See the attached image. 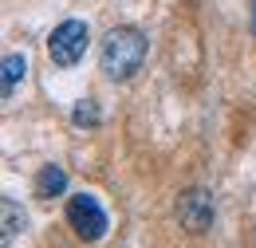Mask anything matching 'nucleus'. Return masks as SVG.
Instances as JSON below:
<instances>
[{
  "mask_svg": "<svg viewBox=\"0 0 256 248\" xmlns=\"http://www.w3.org/2000/svg\"><path fill=\"white\" fill-rule=\"evenodd\" d=\"M98 63H102L106 79H114V83L134 79L146 63V36L138 28H110L98 48Z\"/></svg>",
  "mask_w": 256,
  "mask_h": 248,
  "instance_id": "obj_1",
  "label": "nucleus"
},
{
  "mask_svg": "<svg viewBox=\"0 0 256 248\" xmlns=\"http://www.w3.org/2000/svg\"><path fill=\"white\" fill-rule=\"evenodd\" d=\"M67 224L83 240H102L106 228H110V217L98 205V197H91V193H71V201H67Z\"/></svg>",
  "mask_w": 256,
  "mask_h": 248,
  "instance_id": "obj_2",
  "label": "nucleus"
},
{
  "mask_svg": "<svg viewBox=\"0 0 256 248\" xmlns=\"http://www.w3.org/2000/svg\"><path fill=\"white\" fill-rule=\"evenodd\" d=\"M87 40H91V32H87L83 20H64L48 36V56H52L56 67H75L87 56Z\"/></svg>",
  "mask_w": 256,
  "mask_h": 248,
  "instance_id": "obj_3",
  "label": "nucleus"
},
{
  "mask_svg": "<svg viewBox=\"0 0 256 248\" xmlns=\"http://www.w3.org/2000/svg\"><path fill=\"white\" fill-rule=\"evenodd\" d=\"M213 217H217V205H213V193L209 189H186L178 197V220H182V228H190L193 236L209 232Z\"/></svg>",
  "mask_w": 256,
  "mask_h": 248,
  "instance_id": "obj_4",
  "label": "nucleus"
},
{
  "mask_svg": "<svg viewBox=\"0 0 256 248\" xmlns=\"http://www.w3.org/2000/svg\"><path fill=\"white\" fill-rule=\"evenodd\" d=\"M64 189H67V170L64 166H44V170L36 174V197H40V201L60 197Z\"/></svg>",
  "mask_w": 256,
  "mask_h": 248,
  "instance_id": "obj_5",
  "label": "nucleus"
},
{
  "mask_svg": "<svg viewBox=\"0 0 256 248\" xmlns=\"http://www.w3.org/2000/svg\"><path fill=\"white\" fill-rule=\"evenodd\" d=\"M0 220H4V244H12V236H20V232L28 228V213H24V205L12 201V197L0 201Z\"/></svg>",
  "mask_w": 256,
  "mask_h": 248,
  "instance_id": "obj_6",
  "label": "nucleus"
},
{
  "mask_svg": "<svg viewBox=\"0 0 256 248\" xmlns=\"http://www.w3.org/2000/svg\"><path fill=\"white\" fill-rule=\"evenodd\" d=\"M24 75H28V60H24L20 52H8V56H4V98L16 94V87H20Z\"/></svg>",
  "mask_w": 256,
  "mask_h": 248,
  "instance_id": "obj_7",
  "label": "nucleus"
},
{
  "mask_svg": "<svg viewBox=\"0 0 256 248\" xmlns=\"http://www.w3.org/2000/svg\"><path fill=\"white\" fill-rule=\"evenodd\" d=\"M71 122H75V126H98V122H102V114H98V106L91 102V98H83V102H75Z\"/></svg>",
  "mask_w": 256,
  "mask_h": 248,
  "instance_id": "obj_8",
  "label": "nucleus"
},
{
  "mask_svg": "<svg viewBox=\"0 0 256 248\" xmlns=\"http://www.w3.org/2000/svg\"><path fill=\"white\" fill-rule=\"evenodd\" d=\"M252 28H256V0H252Z\"/></svg>",
  "mask_w": 256,
  "mask_h": 248,
  "instance_id": "obj_9",
  "label": "nucleus"
}]
</instances>
